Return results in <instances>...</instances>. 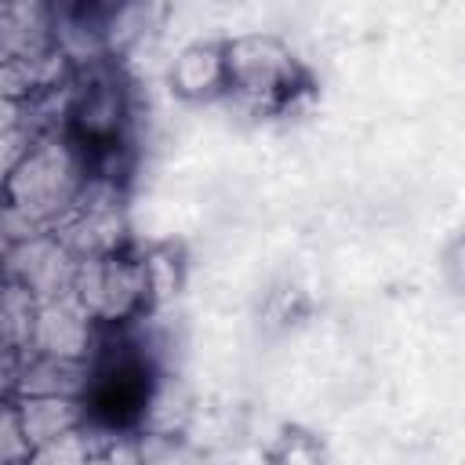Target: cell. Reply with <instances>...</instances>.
I'll use <instances>...</instances> for the list:
<instances>
[{
  "mask_svg": "<svg viewBox=\"0 0 465 465\" xmlns=\"http://www.w3.org/2000/svg\"><path fill=\"white\" fill-rule=\"evenodd\" d=\"M7 411L15 414L29 450L51 440H62L69 432L87 429V407L80 396H62V392H33V396H15L7 400Z\"/></svg>",
  "mask_w": 465,
  "mask_h": 465,
  "instance_id": "cell-5",
  "label": "cell"
},
{
  "mask_svg": "<svg viewBox=\"0 0 465 465\" xmlns=\"http://www.w3.org/2000/svg\"><path fill=\"white\" fill-rule=\"evenodd\" d=\"M225 51H229V94H240L251 105L262 109L287 105L309 84L294 51L272 33L229 36Z\"/></svg>",
  "mask_w": 465,
  "mask_h": 465,
  "instance_id": "cell-3",
  "label": "cell"
},
{
  "mask_svg": "<svg viewBox=\"0 0 465 465\" xmlns=\"http://www.w3.org/2000/svg\"><path fill=\"white\" fill-rule=\"evenodd\" d=\"M87 465H120V461H116V454H113V450H94Z\"/></svg>",
  "mask_w": 465,
  "mask_h": 465,
  "instance_id": "cell-9",
  "label": "cell"
},
{
  "mask_svg": "<svg viewBox=\"0 0 465 465\" xmlns=\"http://www.w3.org/2000/svg\"><path fill=\"white\" fill-rule=\"evenodd\" d=\"M87 189V156L69 138H33L29 149L7 167V211L33 225H58Z\"/></svg>",
  "mask_w": 465,
  "mask_h": 465,
  "instance_id": "cell-1",
  "label": "cell"
},
{
  "mask_svg": "<svg viewBox=\"0 0 465 465\" xmlns=\"http://www.w3.org/2000/svg\"><path fill=\"white\" fill-rule=\"evenodd\" d=\"M91 454H94V443H91L87 429H80V432H69L62 440L33 447L22 465H87Z\"/></svg>",
  "mask_w": 465,
  "mask_h": 465,
  "instance_id": "cell-7",
  "label": "cell"
},
{
  "mask_svg": "<svg viewBox=\"0 0 465 465\" xmlns=\"http://www.w3.org/2000/svg\"><path fill=\"white\" fill-rule=\"evenodd\" d=\"M167 87L182 102H214L229 94V51L225 40H193L185 44L171 69H167Z\"/></svg>",
  "mask_w": 465,
  "mask_h": 465,
  "instance_id": "cell-4",
  "label": "cell"
},
{
  "mask_svg": "<svg viewBox=\"0 0 465 465\" xmlns=\"http://www.w3.org/2000/svg\"><path fill=\"white\" fill-rule=\"evenodd\" d=\"M156 294H160L156 262L127 251L124 243L80 258L73 276V298L98 327H124L142 320L156 302Z\"/></svg>",
  "mask_w": 465,
  "mask_h": 465,
  "instance_id": "cell-2",
  "label": "cell"
},
{
  "mask_svg": "<svg viewBox=\"0 0 465 465\" xmlns=\"http://www.w3.org/2000/svg\"><path fill=\"white\" fill-rule=\"evenodd\" d=\"M443 276L454 291H465V229L443 251Z\"/></svg>",
  "mask_w": 465,
  "mask_h": 465,
  "instance_id": "cell-8",
  "label": "cell"
},
{
  "mask_svg": "<svg viewBox=\"0 0 465 465\" xmlns=\"http://www.w3.org/2000/svg\"><path fill=\"white\" fill-rule=\"evenodd\" d=\"M265 465H331L327 447L309 429L287 425L265 450Z\"/></svg>",
  "mask_w": 465,
  "mask_h": 465,
  "instance_id": "cell-6",
  "label": "cell"
}]
</instances>
